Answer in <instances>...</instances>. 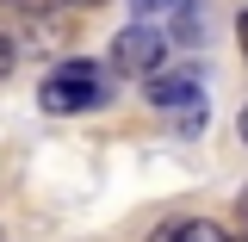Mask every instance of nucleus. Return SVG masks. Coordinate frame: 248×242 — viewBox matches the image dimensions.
Returning <instances> with one entry per match:
<instances>
[{
    "instance_id": "6e6552de",
    "label": "nucleus",
    "mask_w": 248,
    "mask_h": 242,
    "mask_svg": "<svg viewBox=\"0 0 248 242\" xmlns=\"http://www.w3.org/2000/svg\"><path fill=\"white\" fill-rule=\"evenodd\" d=\"M236 44H242V56H248V13L236 19Z\"/></svg>"
},
{
    "instance_id": "39448f33",
    "label": "nucleus",
    "mask_w": 248,
    "mask_h": 242,
    "mask_svg": "<svg viewBox=\"0 0 248 242\" xmlns=\"http://www.w3.org/2000/svg\"><path fill=\"white\" fill-rule=\"evenodd\" d=\"M186 0H137V13H143V19H161V13H180Z\"/></svg>"
},
{
    "instance_id": "9b49d317",
    "label": "nucleus",
    "mask_w": 248,
    "mask_h": 242,
    "mask_svg": "<svg viewBox=\"0 0 248 242\" xmlns=\"http://www.w3.org/2000/svg\"><path fill=\"white\" fill-rule=\"evenodd\" d=\"M62 6H106V0H62Z\"/></svg>"
},
{
    "instance_id": "0eeeda50",
    "label": "nucleus",
    "mask_w": 248,
    "mask_h": 242,
    "mask_svg": "<svg viewBox=\"0 0 248 242\" xmlns=\"http://www.w3.org/2000/svg\"><path fill=\"white\" fill-rule=\"evenodd\" d=\"M13 62H19V50H13V37L0 31V81H6V68H13Z\"/></svg>"
},
{
    "instance_id": "7ed1b4c3",
    "label": "nucleus",
    "mask_w": 248,
    "mask_h": 242,
    "mask_svg": "<svg viewBox=\"0 0 248 242\" xmlns=\"http://www.w3.org/2000/svg\"><path fill=\"white\" fill-rule=\"evenodd\" d=\"M161 56H168V31L155 25V19H130V25L112 37V68H124V75H149V68H161Z\"/></svg>"
},
{
    "instance_id": "20e7f679",
    "label": "nucleus",
    "mask_w": 248,
    "mask_h": 242,
    "mask_svg": "<svg viewBox=\"0 0 248 242\" xmlns=\"http://www.w3.org/2000/svg\"><path fill=\"white\" fill-rule=\"evenodd\" d=\"M149 242H230L217 224H205V217H180V224H161Z\"/></svg>"
},
{
    "instance_id": "1a4fd4ad",
    "label": "nucleus",
    "mask_w": 248,
    "mask_h": 242,
    "mask_svg": "<svg viewBox=\"0 0 248 242\" xmlns=\"http://www.w3.org/2000/svg\"><path fill=\"white\" fill-rule=\"evenodd\" d=\"M236 130H242V143H248V106H242V112H236Z\"/></svg>"
},
{
    "instance_id": "9d476101",
    "label": "nucleus",
    "mask_w": 248,
    "mask_h": 242,
    "mask_svg": "<svg viewBox=\"0 0 248 242\" xmlns=\"http://www.w3.org/2000/svg\"><path fill=\"white\" fill-rule=\"evenodd\" d=\"M236 211H242V230H248V186H242V199H236Z\"/></svg>"
},
{
    "instance_id": "f03ea898",
    "label": "nucleus",
    "mask_w": 248,
    "mask_h": 242,
    "mask_svg": "<svg viewBox=\"0 0 248 242\" xmlns=\"http://www.w3.org/2000/svg\"><path fill=\"white\" fill-rule=\"evenodd\" d=\"M199 81H205L199 68H149L143 75V99L161 106V112H174V130L192 137V130H205V112H211Z\"/></svg>"
},
{
    "instance_id": "423d86ee",
    "label": "nucleus",
    "mask_w": 248,
    "mask_h": 242,
    "mask_svg": "<svg viewBox=\"0 0 248 242\" xmlns=\"http://www.w3.org/2000/svg\"><path fill=\"white\" fill-rule=\"evenodd\" d=\"M6 6H19V13H56L62 0H6Z\"/></svg>"
},
{
    "instance_id": "f257e3e1",
    "label": "nucleus",
    "mask_w": 248,
    "mask_h": 242,
    "mask_svg": "<svg viewBox=\"0 0 248 242\" xmlns=\"http://www.w3.org/2000/svg\"><path fill=\"white\" fill-rule=\"evenodd\" d=\"M106 99H112V81H106V68L87 62V56L50 68L44 87H37V106H44V112H93V106H106Z\"/></svg>"
}]
</instances>
